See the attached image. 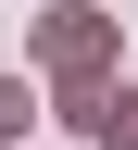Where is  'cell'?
<instances>
[{
	"label": "cell",
	"instance_id": "cell-1",
	"mask_svg": "<svg viewBox=\"0 0 138 150\" xmlns=\"http://www.w3.org/2000/svg\"><path fill=\"white\" fill-rule=\"evenodd\" d=\"M38 50H50L63 75H88V63H101V13H88V0H63V13L38 25Z\"/></svg>",
	"mask_w": 138,
	"mask_h": 150
},
{
	"label": "cell",
	"instance_id": "cell-2",
	"mask_svg": "<svg viewBox=\"0 0 138 150\" xmlns=\"http://www.w3.org/2000/svg\"><path fill=\"white\" fill-rule=\"evenodd\" d=\"M88 138H101V150H138V88H126V100H88Z\"/></svg>",
	"mask_w": 138,
	"mask_h": 150
},
{
	"label": "cell",
	"instance_id": "cell-3",
	"mask_svg": "<svg viewBox=\"0 0 138 150\" xmlns=\"http://www.w3.org/2000/svg\"><path fill=\"white\" fill-rule=\"evenodd\" d=\"M25 112H38V100H25V88H13V75H0V138H13V125H25Z\"/></svg>",
	"mask_w": 138,
	"mask_h": 150
}]
</instances>
